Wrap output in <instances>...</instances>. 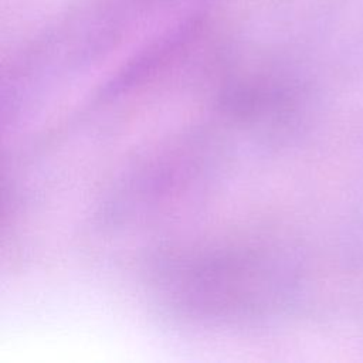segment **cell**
<instances>
[{
  "label": "cell",
  "instance_id": "1",
  "mask_svg": "<svg viewBox=\"0 0 363 363\" xmlns=\"http://www.w3.org/2000/svg\"><path fill=\"white\" fill-rule=\"evenodd\" d=\"M167 277V296L174 308L199 319L245 322L267 318L271 295L262 257L234 254L179 262Z\"/></svg>",
  "mask_w": 363,
  "mask_h": 363
}]
</instances>
